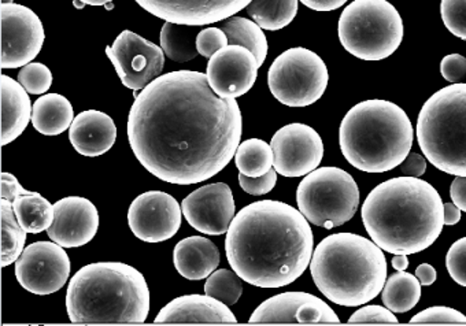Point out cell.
<instances>
[{
  "label": "cell",
  "mask_w": 466,
  "mask_h": 326,
  "mask_svg": "<svg viewBox=\"0 0 466 326\" xmlns=\"http://www.w3.org/2000/svg\"><path fill=\"white\" fill-rule=\"evenodd\" d=\"M181 209L187 222L208 236L227 233L237 211L232 189L224 183L200 187L183 200Z\"/></svg>",
  "instance_id": "obj_17"
},
{
  "label": "cell",
  "mask_w": 466,
  "mask_h": 326,
  "mask_svg": "<svg viewBox=\"0 0 466 326\" xmlns=\"http://www.w3.org/2000/svg\"><path fill=\"white\" fill-rule=\"evenodd\" d=\"M235 163L242 175L261 178L273 169L275 155L272 146L261 138H248L238 147Z\"/></svg>",
  "instance_id": "obj_31"
},
{
  "label": "cell",
  "mask_w": 466,
  "mask_h": 326,
  "mask_svg": "<svg viewBox=\"0 0 466 326\" xmlns=\"http://www.w3.org/2000/svg\"><path fill=\"white\" fill-rule=\"evenodd\" d=\"M417 140L436 169L466 178V84L441 88L424 103Z\"/></svg>",
  "instance_id": "obj_7"
},
{
  "label": "cell",
  "mask_w": 466,
  "mask_h": 326,
  "mask_svg": "<svg viewBox=\"0 0 466 326\" xmlns=\"http://www.w3.org/2000/svg\"><path fill=\"white\" fill-rule=\"evenodd\" d=\"M239 184L243 191L248 194L253 195V197H262V195L269 194L275 188L278 184V172L276 169H272L261 178H248L240 173Z\"/></svg>",
  "instance_id": "obj_40"
},
{
  "label": "cell",
  "mask_w": 466,
  "mask_h": 326,
  "mask_svg": "<svg viewBox=\"0 0 466 326\" xmlns=\"http://www.w3.org/2000/svg\"><path fill=\"white\" fill-rule=\"evenodd\" d=\"M242 130L237 99L219 97L208 76L192 70L159 76L137 95L128 117L140 165L176 186L203 183L224 170Z\"/></svg>",
  "instance_id": "obj_1"
},
{
  "label": "cell",
  "mask_w": 466,
  "mask_h": 326,
  "mask_svg": "<svg viewBox=\"0 0 466 326\" xmlns=\"http://www.w3.org/2000/svg\"><path fill=\"white\" fill-rule=\"evenodd\" d=\"M350 323H398L394 311L381 306H367L357 310L349 320Z\"/></svg>",
  "instance_id": "obj_39"
},
{
  "label": "cell",
  "mask_w": 466,
  "mask_h": 326,
  "mask_svg": "<svg viewBox=\"0 0 466 326\" xmlns=\"http://www.w3.org/2000/svg\"><path fill=\"white\" fill-rule=\"evenodd\" d=\"M400 170L403 175L410 176V178H421L427 170V160L422 155L417 152H410L406 159L400 163Z\"/></svg>",
  "instance_id": "obj_43"
},
{
  "label": "cell",
  "mask_w": 466,
  "mask_h": 326,
  "mask_svg": "<svg viewBox=\"0 0 466 326\" xmlns=\"http://www.w3.org/2000/svg\"><path fill=\"white\" fill-rule=\"evenodd\" d=\"M66 310L75 323H142L150 312V290L134 266L91 263L70 280Z\"/></svg>",
  "instance_id": "obj_4"
},
{
  "label": "cell",
  "mask_w": 466,
  "mask_h": 326,
  "mask_svg": "<svg viewBox=\"0 0 466 326\" xmlns=\"http://www.w3.org/2000/svg\"><path fill=\"white\" fill-rule=\"evenodd\" d=\"M441 73L449 83L460 84L466 77V58L460 54L444 56L441 62Z\"/></svg>",
  "instance_id": "obj_41"
},
{
  "label": "cell",
  "mask_w": 466,
  "mask_h": 326,
  "mask_svg": "<svg viewBox=\"0 0 466 326\" xmlns=\"http://www.w3.org/2000/svg\"><path fill=\"white\" fill-rule=\"evenodd\" d=\"M72 270L69 255L56 241H36L15 262V277L24 290L46 296L58 292Z\"/></svg>",
  "instance_id": "obj_12"
},
{
  "label": "cell",
  "mask_w": 466,
  "mask_h": 326,
  "mask_svg": "<svg viewBox=\"0 0 466 326\" xmlns=\"http://www.w3.org/2000/svg\"><path fill=\"white\" fill-rule=\"evenodd\" d=\"M2 210V268L12 265L25 250L26 230L15 217L12 200H0Z\"/></svg>",
  "instance_id": "obj_32"
},
{
  "label": "cell",
  "mask_w": 466,
  "mask_h": 326,
  "mask_svg": "<svg viewBox=\"0 0 466 326\" xmlns=\"http://www.w3.org/2000/svg\"><path fill=\"white\" fill-rule=\"evenodd\" d=\"M310 271L325 298L339 306L359 307L383 290L387 260L375 241L354 233H335L314 250Z\"/></svg>",
  "instance_id": "obj_5"
},
{
  "label": "cell",
  "mask_w": 466,
  "mask_h": 326,
  "mask_svg": "<svg viewBox=\"0 0 466 326\" xmlns=\"http://www.w3.org/2000/svg\"><path fill=\"white\" fill-rule=\"evenodd\" d=\"M314 295L306 292H284L272 296L251 314L253 323H298L297 314L305 301Z\"/></svg>",
  "instance_id": "obj_26"
},
{
  "label": "cell",
  "mask_w": 466,
  "mask_h": 326,
  "mask_svg": "<svg viewBox=\"0 0 466 326\" xmlns=\"http://www.w3.org/2000/svg\"><path fill=\"white\" fill-rule=\"evenodd\" d=\"M2 91V146L13 143L25 132L32 121L31 99L28 91L9 76L0 77Z\"/></svg>",
  "instance_id": "obj_23"
},
{
  "label": "cell",
  "mask_w": 466,
  "mask_h": 326,
  "mask_svg": "<svg viewBox=\"0 0 466 326\" xmlns=\"http://www.w3.org/2000/svg\"><path fill=\"white\" fill-rule=\"evenodd\" d=\"M219 28L227 35L229 45L242 46L256 56L259 67L264 65L268 56L267 36L258 24L243 17H229L219 23Z\"/></svg>",
  "instance_id": "obj_25"
},
{
  "label": "cell",
  "mask_w": 466,
  "mask_h": 326,
  "mask_svg": "<svg viewBox=\"0 0 466 326\" xmlns=\"http://www.w3.org/2000/svg\"><path fill=\"white\" fill-rule=\"evenodd\" d=\"M83 5H89V6H106L107 4H111L114 0H78Z\"/></svg>",
  "instance_id": "obj_49"
},
{
  "label": "cell",
  "mask_w": 466,
  "mask_h": 326,
  "mask_svg": "<svg viewBox=\"0 0 466 326\" xmlns=\"http://www.w3.org/2000/svg\"><path fill=\"white\" fill-rule=\"evenodd\" d=\"M199 26L181 25V24L165 23L162 26L161 47L165 56L172 61L184 64L197 58V37Z\"/></svg>",
  "instance_id": "obj_30"
},
{
  "label": "cell",
  "mask_w": 466,
  "mask_h": 326,
  "mask_svg": "<svg viewBox=\"0 0 466 326\" xmlns=\"http://www.w3.org/2000/svg\"><path fill=\"white\" fill-rule=\"evenodd\" d=\"M276 172L284 178H302L316 170L324 158L319 132L305 124H289L279 129L270 141Z\"/></svg>",
  "instance_id": "obj_14"
},
{
  "label": "cell",
  "mask_w": 466,
  "mask_h": 326,
  "mask_svg": "<svg viewBox=\"0 0 466 326\" xmlns=\"http://www.w3.org/2000/svg\"><path fill=\"white\" fill-rule=\"evenodd\" d=\"M173 262L184 279L199 281L208 279L218 268L219 251L208 239L191 236L176 244Z\"/></svg>",
  "instance_id": "obj_22"
},
{
  "label": "cell",
  "mask_w": 466,
  "mask_h": 326,
  "mask_svg": "<svg viewBox=\"0 0 466 326\" xmlns=\"http://www.w3.org/2000/svg\"><path fill=\"white\" fill-rule=\"evenodd\" d=\"M446 268L451 279L461 287L466 288V238L460 239L450 247Z\"/></svg>",
  "instance_id": "obj_36"
},
{
  "label": "cell",
  "mask_w": 466,
  "mask_h": 326,
  "mask_svg": "<svg viewBox=\"0 0 466 326\" xmlns=\"http://www.w3.org/2000/svg\"><path fill=\"white\" fill-rule=\"evenodd\" d=\"M113 118L99 110H86L76 117L69 127V140L83 157H100L116 143Z\"/></svg>",
  "instance_id": "obj_21"
},
{
  "label": "cell",
  "mask_w": 466,
  "mask_h": 326,
  "mask_svg": "<svg viewBox=\"0 0 466 326\" xmlns=\"http://www.w3.org/2000/svg\"><path fill=\"white\" fill-rule=\"evenodd\" d=\"M299 2L314 12H333L340 9L349 0H299Z\"/></svg>",
  "instance_id": "obj_45"
},
{
  "label": "cell",
  "mask_w": 466,
  "mask_h": 326,
  "mask_svg": "<svg viewBox=\"0 0 466 326\" xmlns=\"http://www.w3.org/2000/svg\"><path fill=\"white\" fill-rule=\"evenodd\" d=\"M392 268L397 271H403L409 268L408 255L398 254L392 258Z\"/></svg>",
  "instance_id": "obj_48"
},
{
  "label": "cell",
  "mask_w": 466,
  "mask_h": 326,
  "mask_svg": "<svg viewBox=\"0 0 466 326\" xmlns=\"http://www.w3.org/2000/svg\"><path fill=\"white\" fill-rule=\"evenodd\" d=\"M75 110L69 99L59 94H48L35 102L32 124L45 136H58L66 132L75 121Z\"/></svg>",
  "instance_id": "obj_24"
},
{
  "label": "cell",
  "mask_w": 466,
  "mask_h": 326,
  "mask_svg": "<svg viewBox=\"0 0 466 326\" xmlns=\"http://www.w3.org/2000/svg\"><path fill=\"white\" fill-rule=\"evenodd\" d=\"M339 40L344 50L364 61H383L400 48L403 21L387 0H354L341 13Z\"/></svg>",
  "instance_id": "obj_8"
},
{
  "label": "cell",
  "mask_w": 466,
  "mask_h": 326,
  "mask_svg": "<svg viewBox=\"0 0 466 326\" xmlns=\"http://www.w3.org/2000/svg\"><path fill=\"white\" fill-rule=\"evenodd\" d=\"M183 209L172 195L148 191L132 202L128 224L132 233L146 243H162L178 232Z\"/></svg>",
  "instance_id": "obj_15"
},
{
  "label": "cell",
  "mask_w": 466,
  "mask_h": 326,
  "mask_svg": "<svg viewBox=\"0 0 466 326\" xmlns=\"http://www.w3.org/2000/svg\"><path fill=\"white\" fill-rule=\"evenodd\" d=\"M159 20L181 25L203 26L233 17L251 0H135Z\"/></svg>",
  "instance_id": "obj_18"
},
{
  "label": "cell",
  "mask_w": 466,
  "mask_h": 326,
  "mask_svg": "<svg viewBox=\"0 0 466 326\" xmlns=\"http://www.w3.org/2000/svg\"><path fill=\"white\" fill-rule=\"evenodd\" d=\"M258 69V61L250 50L228 45L208 59L206 76L219 97L238 99L253 88Z\"/></svg>",
  "instance_id": "obj_16"
},
{
  "label": "cell",
  "mask_w": 466,
  "mask_h": 326,
  "mask_svg": "<svg viewBox=\"0 0 466 326\" xmlns=\"http://www.w3.org/2000/svg\"><path fill=\"white\" fill-rule=\"evenodd\" d=\"M229 45L221 28H206L198 34L197 50L203 58L210 59L217 51Z\"/></svg>",
  "instance_id": "obj_38"
},
{
  "label": "cell",
  "mask_w": 466,
  "mask_h": 326,
  "mask_svg": "<svg viewBox=\"0 0 466 326\" xmlns=\"http://www.w3.org/2000/svg\"><path fill=\"white\" fill-rule=\"evenodd\" d=\"M314 236L298 209L279 200H259L237 214L225 239L230 268L243 281L281 288L297 281L311 262Z\"/></svg>",
  "instance_id": "obj_2"
},
{
  "label": "cell",
  "mask_w": 466,
  "mask_h": 326,
  "mask_svg": "<svg viewBox=\"0 0 466 326\" xmlns=\"http://www.w3.org/2000/svg\"><path fill=\"white\" fill-rule=\"evenodd\" d=\"M206 295L211 298L218 299L227 306H233L239 301L243 293L242 277L237 271L228 270V269H219L213 271L208 277L205 284Z\"/></svg>",
  "instance_id": "obj_33"
},
{
  "label": "cell",
  "mask_w": 466,
  "mask_h": 326,
  "mask_svg": "<svg viewBox=\"0 0 466 326\" xmlns=\"http://www.w3.org/2000/svg\"><path fill=\"white\" fill-rule=\"evenodd\" d=\"M106 56L116 67L121 83L132 91L145 89L161 76L165 66L162 47L132 31L121 32L106 48Z\"/></svg>",
  "instance_id": "obj_11"
},
{
  "label": "cell",
  "mask_w": 466,
  "mask_h": 326,
  "mask_svg": "<svg viewBox=\"0 0 466 326\" xmlns=\"http://www.w3.org/2000/svg\"><path fill=\"white\" fill-rule=\"evenodd\" d=\"M18 83L31 95H43L53 86V73L45 64L35 62L18 73Z\"/></svg>",
  "instance_id": "obj_34"
},
{
  "label": "cell",
  "mask_w": 466,
  "mask_h": 326,
  "mask_svg": "<svg viewBox=\"0 0 466 326\" xmlns=\"http://www.w3.org/2000/svg\"><path fill=\"white\" fill-rule=\"evenodd\" d=\"M13 209L21 227L32 235L50 229L56 217L54 205L37 192L21 195L13 200Z\"/></svg>",
  "instance_id": "obj_27"
},
{
  "label": "cell",
  "mask_w": 466,
  "mask_h": 326,
  "mask_svg": "<svg viewBox=\"0 0 466 326\" xmlns=\"http://www.w3.org/2000/svg\"><path fill=\"white\" fill-rule=\"evenodd\" d=\"M361 217L370 239L383 251L417 254L441 236L444 203L430 183L403 176L375 187L365 199Z\"/></svg>",
  "instance_id": "obj_3"
},
{
  "label": "cell",
  "mask_w": 466,
  "mask_h": 326,
  "mask_svg": "<svg viewBox=\"0 0 466 326\" xmlns=\"http://www.w3.org/2000/svg\"><path fill=\"white\" fill-rule=\"evenodd\" d=\"M328 81L329 73L321 56L302 47L284 51L268 73L273 97L289 107H308L321 99Z\"/></svg>",
  "instance_id": "obj_10"
},
{
  "label": "cell",
  "mask_w": 466,
  "mask_h": 326,
  "mask_svg": "<svg viewBox=\"0 0 466 326\" xmlns=\"http://www.w3.org/2000/svg\"><path fill=\"white\" fill-rule=\"evenodd\" d=\"M441 20L454 36L466 40V0H441Z\"/></svg>",
  "instance_id": "obj_35"
},
{
  "label": "cell",
  "mask_w": 466,
  "mask_h": 326,
  "mask_svg": "<svg viewBox=\"0 0 466 326\" xmlns=\"http://www.w3.org/2000/svg\"><path fill=\"white\" fill-rule=\"evenodd\" d=\"M298 209L310 224L332 229L353 219L360 189L353 176L339 168H319L305 176L297 191Z\"/></svg>",
  "instance_id": "obj_9"
},
{
  "label": "cell",
  "mask_w": 466,
  "mask_h": 326,
  "mask_svg": "<svg viewBox=\"0 0 466 326\" xmlns=\"http://www.w3.org/2000/svg\"><path fill=\"white\" fill-rule=\"evenodd\" d=\"M414 130L405 110L384 99L354 106L339 129L341 154L365 173H386L410 154Z\"/></svg>",
  "instance_id": "obj_6"
},
{
  "label": "cell",
  "mask_w": 466,
  "mask_h": 326,
  "mask_svg": "<svg viewBox=\"0 0 466 326\" xmlns=\"http://www.w3.org/2000/svg\"><path fill=\"white\" fill-rule=\"evenodd\" d=\"M53 225L47 230L51 240L64 249H77L94 240L99 229V213L91 200L67 197L54 203Z\"/></svg>",
  "instance_id": "obj_19"
},
{
  "label": "cell",
  "mask_w": 466,
  "mask_h": 326,
  "mask_svg": "<svg viewBox=\"0 0 466 326\" xmlns=\"http://www.w3.org/2000/svg\"><path fill=\"white\" fill-rule=\"evenodd\" d=\"M416 277L421 282L422 287H430L438 279V273H436L433 266L428 265V263H422L419 268L416 269Z\"/></svg>",
  "instance_id": "obj_46"
},
{
  "label": "cell",
  "mask_w": 466,
  "mask_h": 326,
  "mask_svg": "<svg viewBox=\"0 0 466 326\" xmlns=\"http://www.w3.org/2000/svg\"><path fill=\"white\" fill-rule=\"evenodd\" d=\"M159 323H237L229 306L208 295H186L167 303L157 315Z\"/></svg>",
  "instance_id": "obj_20"
},
{
  "label": "cell",
  "mask_w": 466,
  "mask_h": 326,
  "mask_svg": "<svg viewBox=\"0 0 466 326\" xmlns=\"http://www.w3.org/2000/svg\"><path fill=\"white\" fill-rule=\"evenodd\" d=\"M410 323H466V317L451 307L435 306L414 315Z\"/></svg>",
  "instance_id": "obj_37"
},
{
  "label": "cell",
  "mask_w": 466,
  "mask_h": 326,
  "mask_svg": "<svg viewBox=\"0 0 466 326\" xmlns=\"http://www.w3.org/2000/svg\"><path fill=\"white\" fill-rule=\"evenodd\" d=\"M450 197L452 203L466 213V178L457 176L450 187Z\"/></svg>",
  "instance_id": "obj_44"
},
{
  "label": "cell",
  "mask_w": 466,
  "mask_h": 326,
  "mask_svg": "<svg viewBox=\"0 0 466 326\" xmlns=\"http://www.w3.org/2000/svg\"><path fill=\"white\" fill-rule=\"evenodd\" d=\"M461 219V209H458L454 203H444V225L458 224Z\"/></svg>",
  "instance_id": "obj_47"
},
{
  "label": "cell",
  "mask_w": 466,
  "mask_h": 326,
  "mask_svg": "<svg viewBox=\"0 0 466 326\" xmlns=\"http://www.w3.org/2000/svg\"><path fill=\"white\" fill-rule=\"evenodd\" d=\"M421 282L413 274L397 271L383 288V303L391 311L403 314L417 306L421 298Z\"/></svg>",
  "instance_id": "obj_28"
},
{
  "label": "cell",
  "mask_w": 466,
  "mask_h": 326,
  "mask_svg": "<svg viewBox=\"0 0 466 326\" xmlns=\"http://www.w3.org/2000/svg\"><path fill=\"white\" fill-rule=\"evenodd\" d=\"M2 184H0V194H2V199L7 200H15L21 195H29L32 194L31 191H26L23 186H21L20 181L17 180L15 176H13L12 173L4 172L2 176Z\"/></svg>",
  "instance_id": "obj_42"
},
{
  "label": "cell",
  "mask_w": 466,
  "mask_h": 326,
  "mask_svg": "<svg viewBox=\"0 0 466 326\" xmlns=\"http://www.w3.org/2000/svg\"><path fill=\"white\" fill-rule=\"evenodd\" d=\"M299 0H251L246 7L254 23L265 31H280L294 21Z\"/></svg>",
  "instance_id": "obj_29"
},
{
  "label": "cell",
  "mask_w": 466,
  "mask_h": 326,
  "mask_svg": "<svg viewBox=\"0 0 466 326\" xmlns=\"http://www.w3.org/2000/svg\"><path fill=\"white\" fill-rule=\"evenodd\" d=\"M2 69H17L31 64L45 45L40 18L23 5L2 4Z\"/></svg>",
  "instance_id": "obj_13"
}]
</instances>
